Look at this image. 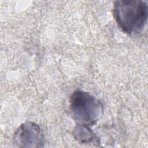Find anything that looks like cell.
<instances>
[{
	"mask_svg": "<svg viewBox=\"0 0 148 148\" xmlns=\"http://www.w3.org/2000/svg\"><path fill=\"white\" fill-rule=\"evenodd\" d=\"M114 18L123 31L128 34L140 32L147 18V2L140 0H120L114 2Z\"/></svg>",
	"mask_w": 148,
	"mask_h": 148,
	"instance_id": "1",
	"label": "cell"
},
{
	"mask_svg": "<svg viewBox=\"0 0 148 148\" xmlns=\"http://www.w3.org/2000/svg\"><path fill=\"white\" fill-rule=\"evenodd\" d=\"M69 110L73 119L79 124L92 125L101 117V102L88 92L77 90L69 99Z\"/></svg>",
	"mask_w": 148,
	"mask_h": 148,
	"instance_id": "2",
	"label": "cell"
},
{
	"mask_svg": "<svg viewBox=\"0 0 148 148\" xmlns=\"http://www.w3.org/2000/svg\"><path fill=\"white\" fill-rule=\"evenodd\" d=\"M44 137L40 126L32 121L21 124L13 136V145L17 147H40Z\"/></svg>",
	"mask_w": 148,
	"mask_h": 148,
	"instance_id": "3",
	"label": "cell"
},
{
	"mask_svg": "<svg viewBox=\"0 0 148 148\" xmlns=\"http://www.w3.org/2000/svg\"><path fill=\"white\" fill-rule=\"evenodd\" d=\"M73 138L82 143H89L97 140V137L87 125L79 124L74 128L73 131Z\"/></svg>",
	"mask_w": 148,
	"mask_h": 148,
	"instance_id": "4",
	"label": "cell"
}]
</instances>
